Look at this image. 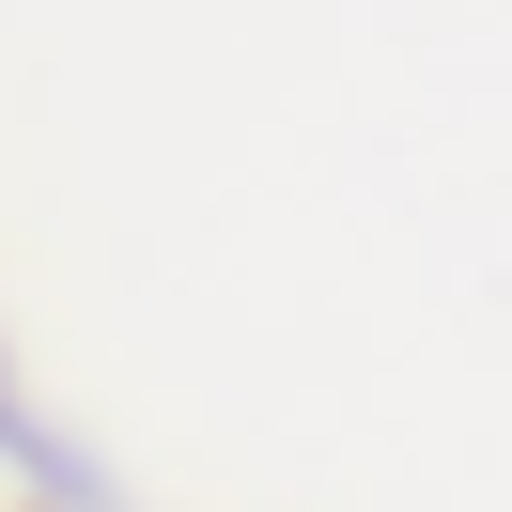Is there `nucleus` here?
Returning a JSON list of instances; mask_svg holds the SVG:
<instances>
[{"label":"nucleus","instance_id":"obj_1","mask_svg":"<svg viewBox=\"0 0 512 512\" xmlns=\"http://www.w3.org/2000/svg\"><path fill=\"white\" fill-rule=\"evenodd\" d=\"M16 404H32V388H16V342H0V450H16Z\"/></svg>","mask_w":512,"mask_h":512},{"label":"nucleus","instance_id":"obj_2","mask_svg":"<svg viewBox=\"0 0 512 512\" xmlns=\"http://www.w3.org/2000/svg\"><path fill=\"white\" fill-rule=\"evenodd\" d=\"M0 512H32V497H0Z\"/></svg>","mask_w":512,"mask_h":512}]
</instances>
